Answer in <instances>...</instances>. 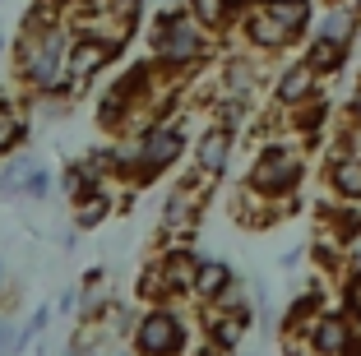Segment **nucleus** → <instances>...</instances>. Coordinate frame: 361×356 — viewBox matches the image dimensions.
Instances as JSON below:
<instances>
[{
    "label": "nucleus",
    "instance_id": "f257e3e1",
    "mask_svg": "<svg viewBox=\"0 0 361 356\" xmlns=\"http://www.w3.org/2000/svg\"><path fill=\"white\" fill-rule=\"evenodd\" d=\"M70 47H75L70 23H56V28H28V23H19V37H14V79L23 84V93L28 97L65 93L70 88Z\"/></svg>",
    "mask_w": 361,
    "mask_h": 356
},
{
    "label": "nucleus",
    "instance_id": "f03ea898",
    "mask_svg": "<svg viewBox=\"0 0 361 356\" xmlns=\"http://www.w3.org/2000/svg\"><path fill=\"white\" fill-rule=\"evenodd\" d=\"M209 56V28L190 14V5H171L149 23V61L171 79H185Z\"/></svg>",
    "mask_w": 361,
    "mask_h": 356
},
{
    "label": "nucleus",
    "instance_id": "7ed1b4c3",
    "mask_svg": "<svg viewBox=\"0 0 361 356\" xmlns=\"http://www.w3.org/2000/svg\"><path fill=\"white\" fill-rule=\"evenodd\" d=\"M185 116H167V121H153L149 130H139L130 144V157H135V185H153L162 180L171 167H176L180 157H185V125H180Z\"/></svg>",
    "mask_w": 361,
    "mask_h": 356
},
{
    "label": "nucleus",
    "instance_id": "20e7f679",
    "mask_svg": "<svg viewBox=\"0 0 361 356\" xmlns=\"http://www.w3.org/2000/svg\"><path fill=\"white\" fill-rule=\"evenodd\" d=\"M130 347L139 356H185L190 352V324H185V314L176 305H149L135 319Z\"/></svg>",
    "mask_w": 361,
    "mask_h": 356
},
{
    "label": "nucleus",
    "instance_id": "39448f33",
    "mask_svg": "<svg viewBox=\"0 0 361 356\" xmlns=\"http://www.w3.org/2000/svg\"><path fill=\"white\" fill-rule=\"evenodd\" d=\"M204 204H209V180H200L190 171V176L162 200V213H158V231L167 236V245L190 241L195 227H200V218H204Z\"/></svg>",
    "mask_w": 361,
    "mask_h": 356
},
{
    "label": "nucleus",
    "instance_id": "423d86ee",
    "mask_svg": "<svg viewBox=\"0 0 361 356\" xmlns=\"http://www.w3.org/2000/svg\"><path fill=\"white\" fill-rule=\"evenodd\" d=\"M245 185L255 190V195H264V200H283V195H292L301 185V157L283 144L259 148L250 171H245Z\"/></svg>",
    "mask_w": 361,
    "mask_h": 356
},
{
    "label": "nucleus",
    "instance_id": "0eeeda50",
    "mask_svg": "<svg viewBox=\"0 0 361 356\" xmlns=\"http://www.w3.org/2000/svg\"><path fill=\"white\" fill-rule=\"evenodd\" d=\"M116 56H121V47L102 42V37H75V47H70V88H65V93L84 97L88 88L116 65Z\"/></svg>",
    "mask_w": 361,
    "mask_h": 356
},
{
    "label": "nucleus",
    "instance_id": "6e6552de",
    "mask_svg": "<svg viewBox=\"0 0 361 356\" xmlns=\"http://www.w3.org/2000/svg\"><path fill=\"white\" fill-rule=\"evenodd\" d=\"M232 144H236V130L227 125H209L200 139H195V176L200 180H218L227 171V162H232Z\"/></svg>",
    "mask_w": 361,
    "mask_h": 356
},
{
    "label": "nucleus",
    "instance_id": "1a4fd4ad",
    "mask_svg": "<svg viewBox=\"0 0 361 356\" xmlns=\"http://www.w3.org/2000/svg\"><path fill=\"white\" fill-rule=\"evenodd\" d=\"M158 269L167 273L171 296H190L195 292V273H200V254H195L190 245H167V250L158 254Z\"/></svg>",
    "mask_w": 361,
    "mask_h": 356
},
{
    "label": "nucleus",
    "instance_id": "9d476101",
    "mask_svg": "<svg viewBox=\"0 0 361 356\" xmlns=\"http://www.w3.org/2000/svg\"><path fill=\"white\" fill-rule=\"evenodd\" d=\"M297 37V32L287 28V23H278L274 14H269V5H259V10L245 14V42L259 47V51H278V47H287Z\"/></svg>",
    "mask_w": 361,
    "mask_h": 356
},
{
    "label": "nucleus",
    "instance_id": "9b49d317",
    "mask_svg": "<svg viewBox=\"0 0 361 356\" xmlns=\"http://www.w3.org/2000/svg\"><path fill=\"white\" fill-rule=\"evenodd\" d=\"M236 287V273H232V264H223V259H200V273H195V301H204V305H218L227 292Z\"/></svg>",
    "mask_w": 361,
    "mask_h": 356
},
{
    "label": "nucleus",
    "instance_id": "f8f14e48",
    "mask_svg": "<svg viewBox=\"0 0 361 356\" xmlns=\"http://www.w3.org/2000/svg\"><path fill=\"white\" fill-rule=\"evenodd\" d=\"M32 135V116L28 106L10 102V97H0V157H14Z\"/></svg>",
    "mask_w": 361,
    "mask_h": 356
},
{
    "label": "nucleus",
    "instance_id": "ddd939ff",
    "mask_svg": "<svg viewBox=\"0 0 361 356\" xmlns=\"http://www.w3.org/2000/svg\"><path fill=\"white\" fill-rule=\"evenodd\" d=\"M116 195H111V185H97L93 195H84V200L75 204V231H97L111 213H116Z\"/></svg>",
    "mask_w": 361,
    "mask_h": 356
},
{
    "label": "nucleus",
    "instance_id": "4468645a",
    "mask_svg": "<svg viewBox=\"0 0 361 356\" xmlns=\"http://www.w3.org/2000/svg\"><path fill=\"white\" fill-rule=\"evenodd\" d=\"M315 79L319 74L310 70L306 61H297L292 70H283V79H278V102L283 106H306L310 97H315Z\"/></svg>",
    "mask_w": 361,
    "mask_h": 356
},
{
    "label": "nucleus",
    "instance_id": "2eb2a0df",
    "mask_svg": "<svg viewBox=\"0 0 361 356\" xmlns=\"http://www.w3.org/2000/svg\"><path fill=\"white\" fill-rule=\"evenodd\" d=\"M348 324H343L338 314H324V319H315V329H310V347H315L319 356H343V347H348Z\"/></svg>",
    "mask_w": 361,
    "mask_h": 356
},
{
    "label": "nucleus",
    "instance_id": "dca6fc26",
    "mask_svg": "<svg viewBox=\"0 0 361 356\" xmlns=\"http://www.w3.org/2000/svg\"><path fill=\"white\" fill-rule=\"evenodd\" d=\"M135 296H139L144 305H171V301H176V296H171V283H167V273L158 269V259L139 269V278H135Z\"/></svg>",
    "mask_w": 361,
    "mask_h": 356
},
{
    "label": "nucleus",
    "instance_id": "f3484780",
    "mask_svg": "<svg viewBox=\"0 0 361 356\" xmlns=\"http://www.w3.org/2000/svg\"><path fill=\"white\" fill-rule=\"evenodd\" d=\"M329 185L343 200H361V157H352V153L334 157L329 162Z\"/></svg>",
    "mask_w": 361,
    "mask_h": 356
},
{
    "label": "nucleus",
    "instance_id": "a211bd4d",
    "mask_svg": "<svg viewBox=\"0 0 361 356\" xmlns=\"http://www.w3.org/2000/svg\"><path fill=\"white\" fill-rule=\"evenodd\" d=\"M306 65L315 74H329V70H338L343 65V42H329V37H315L310 42V51H306Z\"/></svg>",
    "mask_w": 361,
    "mask_h": 356
},
{
    "label": "nucleus",
    "instance_id": "6ab92c4d",
    "mask_svg": "<svg viewBox=\"0 0 361 356\" xmlns=\"http://www.w3.org/2000/svg\"><path fill=\"white\" fill-rule=\"evenodd\" d=\"M32 162H37V157H23V153H14L10 162L0 167V190H5V195H23V180H28Z\"/></svg>",
    "mask_w": 361,
    "mask_h": 356
},
{
    "label": "nucleus",
    "instance_id": "aec40b11",
    "mask_svg": "<svg viewBox=\"0 0 361 356\" xmlns=\"http://www.w3.org/2000/svg\"><path fill=\"white\" fill-rule=\"evenodd\" d=\"M51 185H56L51 167H42V162H32L28 180H23V195H28V200H47V195H51Z\"/></svg>",
    "mask_w": 361,
    "mask_h": 356
},
{
    "label": "nucleus",
    "instance_id": "412c9836",
    "mask_svg": "<svg viewBox=\"0 0 361 356\" xmlns=\"http://www.w3.org/2000/svg\"><path fill=\"white\" fill-rule=\"evenodd\" d=\"M319 37H329V42H343V47H348V37H352V14L348 10L329 14V19H324V28H319Z\"/></svg>",
    "mask_w": 361,
    "mask_h": 356
},
{
    "label": "nucleus",
    "instance_id": "4be33fe9",
    "mask_svg": "<svg viewBox=\"0 0 361 356\" xmlns=\"http://www.w3.org/2000/svg\"><path fill=\"white\" fill-rule=\"evenodd\" d=\"M23 347V329L14 324V314H0V356H14Z\"/></svg>",
    "mask_w": 361,
    "mask_h": 356
},
{
    "label": "nucleus",
    "instance_id": "5701e85b",
    "mask_svg": "<svg viewBox=\"0 0 361 356\" xmlns=\"http://www.w3.org/2000/svg\"><path fill=\"white\" fill-rule=\"evenodd\" d=\"M195 356H236V352H227V347H218V343H200Z\"/></svg>",
    "mask_w": 361,
    "mask_h": 356
},
{
    "label": "nucleus",
    "instance_id": "b1692460",
    "mask_svg": "<svg viewBox=\"0 0 361 356\" xmlns=\"http://www.w3.org/2000/svg\"><path fill=\"white\" fill-rule=\"evenodd\" d=\"M65 356H97V352H88V347H75V343H70V347H65Z\"/></svg>",
    "mask_w": 361,
    "mask_h": 356
},
{
    "label": "nucleus",
    "instance_id": "393cba45",
    "mask_svg": "<svg viewBox=\"0 0 361 356\" xmlns=\"http://www.w3.org/2000/svg\"><path fill=\"white\" fill-rule=\"evenodd\" d=\"M56 5H61V10L70 14V10H79V5H88V0H56Z\"/></svg>",
    "mask_w": 361,
    "mask_h": 356
},
{
    "label": "nucleus",
    "instance_id": "a878e982",
    "mask_svg": "<svg viewBox=\"0 0 361 356\" xmlns=\"http://www.w3.org/2000/svg\"><path fill=\"white\" fill-rule=\"evenodd\" d=\"M0 287H5V264H0Z\"/></svg>",
    "mask_w": 361,
    "mask_h": 356
},
{
    "label": "nucleus",
    "instance_id": "bb28decb",
    "mask_svg": "<svg viewBox=\"0 0 361 356\" xmlns=\"http://www.w3.org/2000/svg\"><path fill=\"white\" fill-rule=\"evenodd\" d=\"M357 116H361V93H357Z\"/></svg>",
    "mask_w": 361,
    "mask_h": 356
},
{
    "label": "nucleus",
    "instance_id": "cd10ccee",
    "mask_svg": "<svg viewBox=\"0 0 361 356\" xmlns=\"http://www.w3.org/2000/svg\"><path fill=\"white\" fill-rule=\"evenodd\" d=\"M264 5H283V0H264Z\"/></svg>",
    "mask_w": 361,
    "mask_h": 356
}]
</instances>
